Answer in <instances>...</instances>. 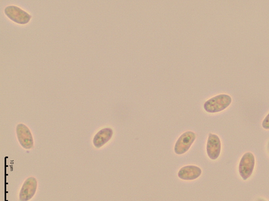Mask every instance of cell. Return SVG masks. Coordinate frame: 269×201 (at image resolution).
<instances>
[{
	"label": "cell",
	"instance_id": "cell-1",
	"mask_svg": "<svg viewBox=\"0 0 269 201\" xmlns=\"http://www.w3.org/2000/svg\"><path fill=\"white\" fill-rule=\"evenodd\" d=\"M232 99L226 94H221L207 100L204 108L207 112L215 113L227 109L232 103Z\"/></svg>",
	"mask_w": 269,
	"mask_h": 201
},
{
	"label": "cell",
	"instance_id": "cell-2",
	"mask_svg": "<svg viewBox=\"0 0 269 201\" xmlns=\"http://www.w3.org/2000/svg\"><path fill=\"white\" fill-rule=\"evenodd\" d=\"M255 165L254 155L251 153H245L240 161L239 172L244 180H247L253 174Z\"/></svg>",
	"mask_w": 269,
	"mask_h": 201
},
{
	"label": "cell",
	"instance_id": "cell-3",
	"mask_svg": "<svg viewBox=\"0 0 269 201\" xmlns=\"http://www.w3.org/2000/svg\"><path fill=\"white\" fill-rule=\"evenodd\" d=\"M4 13L9 19L20 24L29 23L31 18L29 14L15 5L7 6L4 9Z\"/></svg>",
	"mask_w": 269,
	"mask_h": 201
},
{
	"label": "cell",
	"instance_id": "cell-4",
	"mask_svg": "<svg viewBox=\"0 0 269 201\" xmlns=\"http://www.w3.org/2000/svg\"><path fill=\"white\" fill-rule=\"evenodd\" d=\"M195 134L192 132H187L179 137L175 144V152L181 155L186 153L195 140Z\"/></svg>",
	"mask_w": 269,
	"mask_h": 201
},
{
	"label": "cell",
	"instance_id": "cell-5",
	"mask_svg": "<svg viewBox=\"0 0 269 201\" xmlns=\"http://www.w3.org/2000/svg\"><path fill=\"white\" fill-rule=\"evenodd\" d=\"M17 136L22 147L30 149L33 147V139L31 133L24 124H20L16 127Z\"/></svg>",
	"mask_w": 269,
	"mask_h": 201
},
{
	"label": "cell",
	"instance_id": "cell-6",
	"mask_svg": "<svg viewBox=\"0 0 269 201\" xmlns=\"http://www.w3.org/2000/svg\"><path fill=\"white\" fill-rule=\"evenodd\" d=\"M207 153L212 160L217 159L221 153V143L219 137L210 134L207 143Z\"/></svg>",
	"mask_w": 269,
	"mask_h": 201
},
{
	"label": "cell",
	"instance_id": "cell-7",
	"mask_svg": "<svg viewBox=\"0 0 269 201\" xmlns=\"http://www.w3.org/2000/svg\"><path fill=\"white\" fill-rule=\"evenodd\" d=\"M37 188V181L34 177L27 178L21 188L20 201H28L34 196Z\"/></svg>",
	"mask_w": 269,
	"mask_h": 201
},
{
	"label": "cell",
	"instance_id": "cell-8",
	"mask_svg": "<svg viewBox=\"0 0 269 201\" xmlns=\"http://www.w3.org/2000/svg\"><path fill=\"white\" fill-rule=\"evenodd\" d=\"M202 174V171L199 167L188 165L183 167L179 171L178 176L184 180L190 181L198 178Z\"/></svg>",
	"mask_w": 269,
	"mask_h": 201
},
{
	"label": "cell",
	"instance_id": "cell-9",
	"mask_svg": "<svg viewBox=\"0 0 269 201\" xmlns=\"http://www.w3.org/2000/svg\"><path fill=\"white\" fill-rule=\"evenodd\" d=\"M113 135V131L109 128H104L100 131L93 139V144L97 148L102 147L107 143Z\"/></svg>",
	"mask_w": 269,
	"mask_h": 201
},
{
	"label": "cell",
	"instance_id": "cell-10",
	"mask_svg": "<svg viewBox=\"0 0 269 201\" xmlns=\"http://www.w3.org/2000/svg\"><path fill=\"white\" fill-rule=\"evenodd\" d=\"M262 127L266 130H269V113L262 122Z\"/></svg>",
	"mask_w": 269,
	"mask_h": 201
},
{
	"label": "cell",
	"instance_id": "cell-11",
	"mask_svg": "<svg viewBox=\"0 0 269 201\" xmlns=\"http://www.w3.org/2000/svg\"><path fill=\"white\" fill-rule=\"evenodd\" d=\"M257 201H265L264 200H263V199H260V200H258Z\"/></svg>",
	"mask_w": 269,
	"mask_h": 201
},
{
	"label": "cell",
	"instance_id": "cell-12",
	"mask_svg": "<svg viewBox=\"0 0 269 201\" xmlns=\"http://www.w3.org/2000/svg\"></svg>",
	"mask_w": 269,
	"mask_h": 201
}]
</instances>
